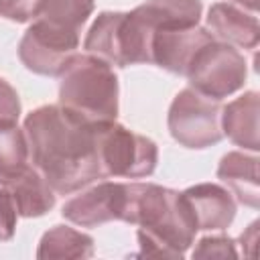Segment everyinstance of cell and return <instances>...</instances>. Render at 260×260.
Returning <instances> with one entry per match:
<instances>
[{"label": "cell", "mask_w": 260, "mask_h": 260, "mask_svg": "<svg viewBox=\"0 0 260 260\" xmlns=\"http://www.w3.org/2000/svg\"><path fill=\"white\" fill-rule=\"evenodd\" d=\"M98 124L61 104H45L24 116L28 162L57 195L106 179L98 158Z\"/></svg>", "instance_id": "1"}, {"label": "cell", "mask_w": 260, "mask_h": 260, "mask_svg": "<svg viewBox=\"0 0 260 260\" xmlns=\"http://www.w3.org/2000/svg\"><path fill=\"white\" fill-rule=\"evenodd\" d=\"M130 223L138 225L140 256L183 258L197 236V219L183 191L134 181Z\"/></svg>", "instance_id": "2"}, {"label": "cell", "mask_w": 260, "mask_h": 260, "mask_svg": "<svg viewBox=\"0 0 260 260\" xmlns=\"http://www.w3.org/2000/svg\"><path fill=\"white\" fill-rule=\"evenodd\" d=\"M59 104L91 122H114L120 112V83L104 59L77 53L59 75Z\"/></svg>", "instance_id": "3"}, {"label": "cell", "mask_w": 260, "mask_h": 260, "mask_svg": "<svg viewBox=\"0 0 260 260\" xmlns=\"http://www.w3.org/2000/svg\"><path fill=\"white\" fill-rule=\"evenodd\" d=\"M154 30L138 16L136 10H104L91 22L83 49L110 63L112 67H130L152 63Z\"/></svg>", "instance_id": "4"}, {"label": "cell", "mask_w": 260, "mask_h": 260, "mask_svg": "<svg viewBox=\"0 0 260 260\" xmlns=\"http://www.w3.org/2000/svg\"><path fill=\"white\" fill-rule=\"evenodd\" d=\"M98 158L104 177L146 179L158 162V146L152 138L138 134L122 124H98Z\"/></svg>", "instance_id": "5"}, {"label": "cell", "mask_w": 260, "mask_h": 260, "mask_svg": "<svg viewBox=\"0 0 260 260\" xmlns=\"http://www.w3.org/2000/svg\"><path fill=\"white\" fill-rule=\"evenodd\" d=\"M183 77L195 91L221 102L244 87L248 63L236 47L213 39L193 55Z\"/></svg>", "instance_id": "6"}, {"label": "cell", "mask_w": 260, "mask_h": 260, "mask_svg": "<svg viewBox=\"0 0 260 260\" xmlns=\"http://www.w3.org/2000/svg\"><path fill=\"white\" fill-rule=\"evenodd\" d=\"M221 102L211 100L193 87H183L169 106L167 126L175 142L185 148L203 150L223 138Z\"/></svg>", "instance_id": "7"}, {"label": "cell", "mask_w": 260, "mask_h": 260, "mask_svg": "<svg viewBox=\"0 0 260 260\" xmlns=\"http://www.w3.org/2000/svg\"><path fill=\"white\" fill-rule=\"evenodd\" d=\"M134 181L100 179L75 191L61 207V215L79 228H98L110 221L130 223Z\"/></svg>", "instance_id": "8"}, {"label": "cell", "mask_w": 260, "mask_h": 260, "mask_svg": "<svg viewBox=\"0 0 260 260\" xmlns=\"http://www.w3.org/2000/svg\"><path fill=\"white\" fill-rule=\"evenodd\" d=\"M77 49L79 37H69L30 20L18 43V59L37 75L59 77L69 61L79 53Z\"/></svg>", "instance_id": "9"}, {"label": "cell", "mask_w": 260, "mask_h": 260, "mask_svg": "<svg viewBox=\"0 0 260 260\" xmlns=\"http://www.w3.org/2000/svg\"><path fill=\"white\" fill-rule=\"evenodd\" d=\"M213 41L211 32L203 26L191 28H167L156 30L152 37V63L173 75H185L193 55Z\"/></svg>", "instance_id": "10"}, {"label": "cell", "mask_w": 260, "mask_h": 260, "mask_svg": "<svg viewBox=\"0 0 260 260\" xmlns=\"http://www.w3.org/2000/svg\"><path fill=\"white\" fill-rule=\"evenodd\" d=\"M205 28L215 41L228 43L244 51H254L260 41V24L256 14L232 2L211 4L205 16Z\"/></svg>", "instance_id": "11"}, {"label": "cell", "mask_w": 260, "mask_h": 260, "mask_svg": "<svg viewBox=\"0 0 260 260\" xmlns=\"http://www.w3.org/2000/svg\"><path fill=\"white\" fill-rule=\"evenodd\" d=\"M197 219L199 232H223L236 217L238 203L230 189L217 183H197L183 191Z\"/></svg>", "instance_id": "12"}, {"label": "cell", "mask_w": 260, "mask_h": 260, "mask_svg": "<svg viewBox=\"0 0 260 260\" xmlns=\"http://www.w3.org/2000/svg\"><path fill=\"white\" fill-rule=\"evenodd\" d=\"M0 185L10 193L18 217H43L55 207L57 193L30 162L8 177H0Z\"/></svg>", "instance_id": "13"}, {"label": "cell", "mask_w": 260, "mask_h": 260, "mask_svg": "<svg viewBox=\"0 0 260 260\" xmlns=\"http://www.w3.org/2000/svg\"><path fill=\"white\" fill-rule=\"evenodd\" d=\"M258 112H260V95L250 89L240 98L232 100L221 108V132L236 146L244 150L258 152Z\"/></svg>", "instance_id": "14"}, {"label": "cell", "mask_w": 260, "mask_h": 260, "mask_svg": "<svg viewBox=\"0 0 260 260\" xmlns=\"http://www.w3.org/2000/svg\"><path fill=\"white\" fill-rule=\"evenodd\" d=\"M217 179L230 189L234 199L246 207H258V156L246 150H232L217 165Z\"/></svg>", "instance_id": "15"}, {"label": "cell", "mask_w": 260, "mask_h": 260, "mask_svg": "<svg viewBox=\"0 0 260 260\" xmlns=\"http://www.w3.org/2000/svg\"><path fill=\"white\" fill-rule=\"evenodd\" d=\"M93 4L95 0H37L30 20L51 30L81 39V30L93 12Z\"/></svg>", "instance_id": "16"}, {"label": "cell", "mask_w": 260, "mask_h": 260, "mask_svg": "<svg viewBox=\"0 0 260 260\" xmlns=\"http://www.w3.org/2000/svg\"><path fill=\"white\" fill-rule=\"evenodd\" d=\"M156 32L167 28H191L201 20V0H146L134 8Z\"/></svg>", "instance_id": "17"}, {"label": "cell", "mask_w": 260, "mask_h": 260, "mask_svg": "<svg viewBox=\"0 0 260 260\" xmlns=\"http://www.w3.org/2000/svg\"><path fill=\"white\" fill-rule=\"evenodd\" d=\"M93 238L71 225H53L39 242L37 258H91Z\"/></svg>", "instance_id": "18"}, {"label": "cell", "mask_w": 260, "mask_h": 260, "mask_svg": "<svg viewBox=\"0 0 260 260\" xmlns=\"http://www.w3.org/2000/svg\"><path fill=\"white\" fill-rule=\"evenodd\" d=\"M28 165V142L18 122H0V177Z\"/></svg>", "instance_id": "19"}, {"label": "cell", "mask_w": 260, "mask_h": 260, "mask_svg": "<svg viewBox=\"0 0 260 260\" xmlns=\"http://www.w3.org/2000/svg\"><path fill=\"white\" fill-rule=\"evenodd\" d=\"M191 256L193 258H236L238 250H236V242L230 236L215 234V236H203L195 244Z\"/></svg>", "instance_id": "20"}, {"label": "cell", "mask_w": 260, "mask_h": 260, "mask_svg": "<svg viewBox=\"0 0 260 260\" xmlns=\"http://www.w3.org/2000/svg\"><path fill=\"white\" fill-rule=\"evenodd\" d=\"M18 213L10 193L0 185V242H8L14 238Z\"/></svg>", "instance_id": "21"}, {"label": "cell", "mask_w": 260, "mask_h": 260, "mask_svg": "<svg viewBox=\"0 0 260 260\" xmlns=\"http://www.w3.org/2000/svg\"><path fill=\"white\" fill-rule=\"evenodd\" d=\"M20 98L16 89L0 77V122H18L20 118Z\"/></svg>", "instance_id": "22"}, {"label": "cell", "mask_w": 260, "mask_h": 260, "mask_svg": "<svg viewBox=\"0 0 260 260\" xmlns=\"http://www.w3.org/2000/svg\"><path fill=\"white\" fill-rule=\"evenodd\" d=\"M35 4L37 0H6L2 18L12 20V22H28L32 18Z\"/></svg>", "instance_id": "23"}, {"label": "cell", "mask_w": 260, "mask_h": 260, "mask_svg": "<svg viewBox=\"0 0 260 260\" xmlns=\"http://www.w3.org/2000/svg\"><path fill=\"white\" fill-rule=\"evenodd\" d=\"M240 244L244 248L246 256H254V248L258 244V221H252L240 236Z\"/></svg>", "instance_id": "24"}, {"label": "cell", "mask_w": 260, "mask_h": 260, "mask_svg": "<svg viewBox=\"0 0 260 260\" xmlns=\"http://www.w3.org/2000/svg\"><path fill=\"white\" fill-rule=\"evenodd\" d=\"M225 2H232V4H236V6H240L248 12H254V14L258 10V0H225Z\"/></svg>", "instance_id": "25"}, {"label": "cell", "mask_w": 260, "mask_h": 260, "mask_svg": "<svg viewBox=\"0 0 260 260\" xmlns=\"http://www.w3.org/2000/svg\"><path fill=\"white\" fill-rule=\"evenodd\" d=\"M2 14H4V0H0V18H2Z\"/></svg>", "instance_id": "26"}]
</instances>
